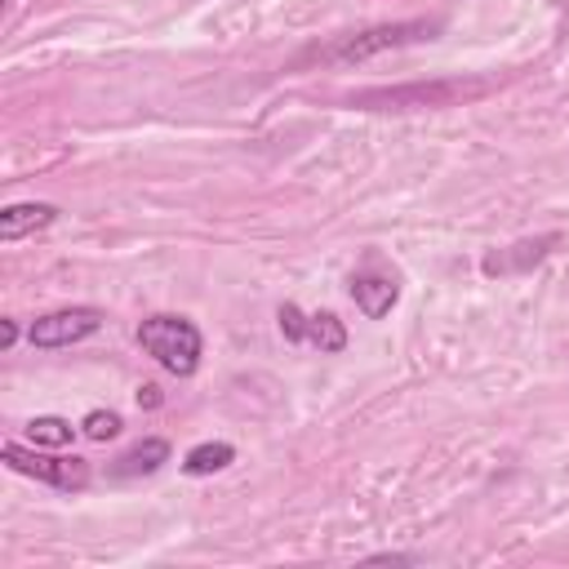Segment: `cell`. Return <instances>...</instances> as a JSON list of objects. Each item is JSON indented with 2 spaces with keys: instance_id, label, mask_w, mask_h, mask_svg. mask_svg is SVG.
Wrapping results in <instances>:
<instances>
[{
  "instance_id": "3957f363",
  "label": "cell",
  "mask_w": 569,
  "mask_h": 569,
  "mask_svg": "<svg viewBox=\"0 0 569 569\" xmlns=\"http://www.w3.org/2000/svg\"><path fill=\"white\" fill-rule=\"evenodd\" d=\"M0 458H4V467L22 471V476H31V480H40V485H53V489H62V493L89 485V462H84V458L40 453V449H27V445H18V440H4V445H0Z\"/></svg>"
},
{
  "instance_id": "9a60e30c",
  "label": "cell",
  "mask_w": 569,
  "mask_h": 569,
  "mask_svg": "<svg viewBox=\"0 0 569 569\" xmlns=\"http://www.w3.org/2000/svg\"><path fill=\"white\" fill-rule=\"evenodd\" d=\"M138 405H147V409H156V405H160V387H156V382H147V387L138 391Z\"/></svg>"
},
{
  "instance_id": "5b68a950",
  "label": "cell",
  "mask_w": 569,
  "mask_h": 569,
  "mask_svg": "<svg viewBox=\"0 0 569 569\" xmlns=\"http://www.w3.org/2000/svg\"><path fill=\"white\" fill-rule=\"evenodd\" d=\"M280 333L289 342H311L325 356H338L347 347V329H342V320L333 311H302L293 302L280 307Z\"/></svg>"
},
{
  "instance_id": "277c9868",
  "label": "cell",
  "mask_w": 569,
  "mask_h": 569,
  "mask_svg": "<svg viewBox=\"0 0 569 569\" xmlns=\"http://www.w3.org/2000/svg\"><path fill=\"white\" fill-rule=\"evenodd\" d=\"M102 320L107 316L98 307H58L27 325V342L31 347H71V342H84L89 333H98Z\"/></svg>"
},
{
  "instance_id": "4fadbf2b",
  "label": "cell",
  "mask_w": 569,
  "mask_h": 569,
  "mask_svg": "<svg viewBox=\"0 0 569 569\" xmlns=\"http://www.w3.org/2000/svg\"><path fill=\"white\" fill-rule=\"evenodd\" d=\"M120 413L116 409H89L84 413V422H80V431L89 436V440H98V445H107V440H116L120 436Z\"/></svg>"
},
{
  "instance_id": "8992f818",
  "label": "cell",
  "mask_w": 569,
  "mask_h": 569,
  "mask_svg": "<svg viewBox=\"0 0 569 569\" xmlns=\"http://www.w3.org/2000/svg\"><path fill=\"white\" fill-rule=\"evenodd\" d=\"M351 298H356V307H360L369 320H382V316L396 307L400 284H396V276H382V271H356V276H351Z\"/></svg>"
},
{
  "instance_id": "8fae6325",
  "label": "cell",
  "mask_w": 569,
  "mask_h": 569,
  "mask_svg": "<svg viewBox=\"0 0 569 569\" xmlns=\"http://www.w3.org/2000/svg\"><path fill=\"white\" fill-rule=\"evenodd\" d=\"M231 462H236V449H231L227 440H204V445H191V449H187L182 471H187V476H213V471H222V467H231Z\"/></svg>"
},
{
  "instance_id": "9c48e42d",
  "label": "cell",
  "mask_w": 569,
  "mask_h": 569,
  "mask_svg": "<svg viewBox=\"0 0 569 569\" xmlns=\"http://www.w3.org/2000/svg\"><path fill=\"white\" fill-rule=\"evenodd\" d=\"M164 462H169V440L147 436V440L129 445V449L111 462V476H116V480H133V476H151V471H160Z\"/></svg>"
},
{
  "instance_id": "ba28073f",
  "label": "cell",
  "mask_w": 569,
  "mask_h": 569,
  "mask_svg": "<svg viewBox=\"0 0 569 569\" xmlns=\"http://www.w3.org/2000/svg\"><path fill=\"white\" fill-rule=\"evenodd\" d=\"M58 218V204L49 200H22V204H4L0 209V240H22L31 231H44Z\"/></svg>"
},
{
  "instance_id": "30bf717a",
  "label": "cell",
  "mask_w": 569,
  "mask_h": 569,
  "mask_svg": "<svg viewBox=\"0 0 569 569\" xmlns=\"http://www.w3.org/2000/svg\"><path fill=\"white\" fill-rule=\"evenodd\" d=\"M551 244H560V236L520 240V244H511V253H489V258H485V271H489V276H507V271H520V267H529V262H542Z\"/></svg>"
},
{
  "instance_id": "52a82bcc",
  "label": "cell",
  "mask_w": 569,
  "mask_h": 569,
  "mask_svg": "<svg viewBox=\"0 0 569 569\" xmlns=\"http://www.w3.org/2000/svg\"><path fill=\"white\" fill-rule=\"evenodd\" d=\"M458 93H467L462 84H413V89H373V93H360V98H351V102H360V107H405V102H413V107H427V102H436V107H445V102H453Z\"/></svg>"
},
{
  "instance_id": "7c38bea8",
  "label": "cell",
  "mask_w": 569,
  "mask_h": 569,
  "mask_svg": "<svg viewBox=\"0 0 569 569\" xmlns=\"http://www.w3.org/2000/svg\"><path fill=\"white\" fill-rule=\"evenodd\" d=\"M80 427H71L67 418H58V413H40V418H31L27 422V440L31 445H49V449H62V445H71V436H76Z\"/></svg>"
},
{
  "instance_id": "5bb4252c",
  "label": "cell",
  "mask_w": 569,
  "mask_h": 569,
  "mask_svg": "<svg viewBox=\"0 0 569 569\" xmlns=\"http://www.w3.org/2000/svg\"><path fill=\"white\" fill-rule=\"evenodd\" d=\"M18 342V320H0V347L9 351Z\"/></svg>"
},
{
  "instance_id": "6da1fadb",
  "label": "cell",
  "mask_w": 569,
  "mask_h": 569,
  "mask_svg": "<svg viewBox=\"0 0 569 569\" xmlns=\"http://www.w3.org/2000/svg\"><path fill=\"white\" fill-rule=\"evenodd\" d=\"M138 347L169 373L178 378H191L200 369V351H204V338L200 329L187 320V316H151L138 325Z\"/></svg>"
},
{
  "instance_id": "7a4b0ae2",
  "label": "cell",
  "mask_w": 569,
  "mask_h": 569,
  "mask_svg": "<svg viewBox=\"0 0 569 569\" xmlns=\"http://www.w3.org/2000/svg\"><path fill=\"white\" fill-rule=\"evenodd\" d=\"M436 31H440V22H427V18L387 22V27H369V31L342 36L325 58H329V62H365V58L387 53V49H405V44H418V40H436Z\"/></svg>"
}]
</instances>
